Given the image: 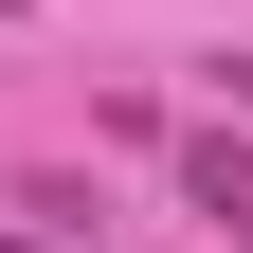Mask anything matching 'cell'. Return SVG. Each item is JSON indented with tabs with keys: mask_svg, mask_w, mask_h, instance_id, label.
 <instances>
[{
	"mask_svg": "<svg viewBox=\"0 0 253 253\" xmlns=\"http://www.w3.org/2000/svg\"><path fill=\"white\" fill-rule=\"evenodd\" d=\"M0 18H18V0H0Z\"/></svg>",
	"mask_w": 253,
	"mask_h": 253,
	"instance_id": "277c9868",
	"label": "cell"
},
{
	"mask_svg": "<svg viewBox=\"0 0 253 253\" xmlns=\"http://www.w3.org/2000/svg\"><path fill=\"white\" fill-rule=\"evenodd\" d=\"M0 253H73V235H54V217H0Z\"/></svg>",
	"mask_w": 253,
	"mask_h": 253,
	"instance_id": "7a4b0ae2",
	"label": "cell"
},
{
	"mask_svg": "<svg viewBox=\"0 0 253 253\" xmlns=\"http://www.w3.org/2000/svg\"><path fill=\"white\" fill-rule=\"evenodd\" d=\"M181 199H199L217 235L253 253V145H235V126H181Z\"/></svg>",
	"mask_w": 253,
	"mask_h": 253,
	"instance_id": "6da1fadb",
	"label": "cell"
},
{
	"mask_svg": "<svg viewBox=\"0 0 253 253\" xmlns=\"http://www.w3.org/2000/svg\"><path fill=\"white\" fill-rule=\"evenodd\" d=\"M217 90H235V109H253V54H217Z\"/></svg>",
	"mask_w": 253,
	"mask_h": 253,
	"instance_id": "3957f363",
	"label": "cell"
}]
</instances>
